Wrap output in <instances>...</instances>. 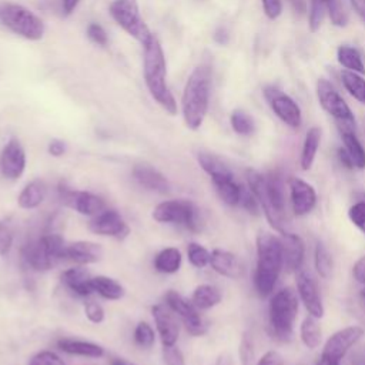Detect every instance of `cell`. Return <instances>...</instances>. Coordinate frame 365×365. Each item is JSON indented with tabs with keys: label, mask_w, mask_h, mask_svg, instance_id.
<instances>
[{
	"label": "cell",
	"mask_w": 365,
	"mask_h": 365,
	"mask_svg": "<svg viewBox=\"0 0 365 365\" xmlns=\"http://www.w3.org/2000/svg\"><path fill=\"white\" fill-rule=\"evenodd\" d=\"M247 184L257 197L261 211L271 227L279 234L287 232L282 222V214L285 211V184L281 174L272 171L268 175H262L257 170H247Z\"/></svg>",
	"instance_id": "6da1fadb"
},
{
	"label": "cell",
	"mask_w": 365,
	"mask_h": 365,
	"mask_svg": "<svg viewBox=\"0 0 365 365\" xmlns=\"http://www.w3.org/2000/svg\"><path fill=\"white\" fill-rule=\"evenodd\" d=\"M257 264L254 271V288L262 298L272 294L279 278L282 264L281 238L271 232L257 235Z\"/></svg>",
	"instance_id": "7a4b0ae2"
},
{
	"label": "cell",
	"mask_w": 365,
	"mask_h": 365,
	"mask_svg": "<svg viewBox=\"0 0 365 365\" xmlns=\"http://www.w3.org/2000/svg\"><path fill=\"white\" fill-rule=\"evenodd\" d=\"M144 81L151 97L171 115L177 114V101L167 86V64L163 47L154 36L144 44Z\"/></svg>",
	"instance_id": "3957f363"
},
{
	"label": "cell",
	"mask_w": 365,
	"mask_h": 365,
	"mask_svg": "<svg viewBox=\"0 0 365 365\" xmlns=\"http://www.w3.org/2000/svg\"><path fill=\"white\" fill-rule=\"evenodd\" d=\"M211 93V68L205 64H201L192 70L190 74L182 97H181V110L182 118L188 128L198 130L205 118Z\"/></svg>",
	"instance_id": "277c9868"
},
{
	"label": "cell",
	"mask_w": 365,
	"mask_h": 365,
	"mask_svg": "<svg viewBox=\"0 0 365 365\" xmlns=\"http://www.w3.org/2000/svg\"><path fill=\"white\" fill-rule=\"evenodd\" d=\"M299 308V297L291 288L277 291L268 307V329L272 338L288 342L294 336V325Z\"/></svg>",
	"instance_id": "5b68a950"
},
{
	"label": "cell",
	"mask_w": 365,
	"mask_h": 365,
	"mask_svg": "<svg viewBox=\"0 0 365 365\" xmlns=\"http://www.w3.org/2000/svg\"><path fill=\"white\" fill-rule=\"evenodd\" d=\"M0 23L27 40H40L44 34L43 20L17 3L0 1Z\"/></svg>",
	"instance_id": "8992f818"
},
{
	"label": "cell",
	"mask_w": 365,
	"mask_h": 365,
	"mask_svg": "<svg viewBox=\"0 0 365 365\" xmlns=\"http://www.w3.org/2000/svg\"><path fill=\"white\" fill-rule=\"evenodd\" d=\"M110 14L125 33L143 46L154 37L140 14L137 0H113L110 3Z\"/></svg>",
	"instance_id": "52a82bcc"
},
{
	"label": "cell",
	"mask_w": 365,
	"mask_h": 365,
	"mask_svg": "<svg viewBox=\"0 0 365 365\" xmlns=\"http://www.w3.org/2000/svg\"><path fill=\"white\" fill-rule=\"evenodd\" d=\"M153 218L158 222L184 225L194 232L201 230L200 211L195 204L187 200H168L160 202L153 211Z\"/></svg>",
	"instance_id": "ba28073f"
},
{
	"label": "cell",
	"mask_w": 365,
	"mask_h": 365,
	"mask_svg": "<svg viewBox=\"0 0 365 365\" xmlns=\"http://www.w3.org/2000/svg\"><path fill=\"white\" fill-rule=\"evenodd\" d=\"M317 97L321 107L336 121L339 130L355 131L354 113L328 80L319 78L317 81Z\"/></svg>",
	"instance_id": "9c48e42d"
},
{
	"label": "cell",
	"mask_w": 365,
	"mask_h": 365,
	"mask_svg": "<svg viewBox=\"0 0 365 365\" xmlns=\"http://www.w3.org/2000/svg\"><path fill=\"white\" fill-rule=\"evenodd\" d=\"M362 335L364 329L359 325H349L338 329L325 341L315 365H341L344 356L362 338Z\"/></svg>",
	"instance_id": "30bf717a"
},
{
	"label": "cell",
	"mask_w": 365,
	"mask_h": 365,
	"mask_svg": "<svg viewBox=\"0 0 365 365\" xmlns=\"http://www.w3.org/2000/svg\"><path fill=\"white\" fill-rule=\"evenodd\" d=\"M165 304L174 314H177L182 319L185 329L191 335L198 336L207 332V324L198 314V308L192 304V301L185 299L175 291H168L165 294Z\"/></svg>",
	"instance_id": "8fae6325"
},
{
	"label": "cell",
	"mask_w": 365,
	"mask_h": 365,
	"mask_svg": "<svg viewBox=\"0 0 365 365\" xmlns=\"http://www.w3.org/2000/svg\"><path fill=\"white\" fill-rule=\"evenodd\" d=\"M264 96L269 103L271 110L277 117L291 128H298L302 123L299 106L287 94L281 93L277 87L268 86L264 88Z\"/></svg>",
	"instance_id": "7c38bea8"
},
{
	"label": "cell",
	"mask_w": 365,
	"mask_h": 365,
	"mask_svg": "<svg viewBox=\"0 0 365 365\" xmlns=\"http://www.w3.org/2000/svg\"><path fill=\"white\" fill-rule=\"evenodd\" d=\"M297 294L309 315L318 319L324 317L325 308L318 285L315 279L305 271H298L297 274Z\"/></svg>",
	"instance_id": "4fadbf2b"
},
{
	"label": "cell",
	"mask_w": 365,
	"mask_h": 365,
	"mask_svg": "<svg viewBox=\"0 0 365 365\" xmlns=\"http://www.w3.org/2000/svg\"><path fill=\"white\" fill-rule=\"evenodd\" d=\"M58 192L61 202L74 208L83 215H97L104 211V201L88 191H76L60 185Z\"/></svg>",
	"instance_id": "5bb4252c"
},
{
	"label": "cell",
	"mask_w": 365,
	"mask_h": 365,
	"mask_svg": "<svg viewBox=\"0 0 365 365\" xmlns=\"http://www.w3.org/2000/svg\"><path fill=\"white\" fill-rule=\"evenodd\" d=\"M289 198L292 205V212L297 217H304L309 214L317 204L315 188L302 178L292 177L288 181Z\"/></svg>",
	"instance_id": "9a60e30c"
},
{
	"label": "cell",
	"mask_w": 365,
	"mask_h": 365,
	"mask_svg": "<svg viewBox=\"0 0 365 365\" xmlns=\"http://www.w3.org/2000/svg\"><path fill=\"white\" fill-rule=\"evenodd\" d=\"M26 168V153L19 140L10 138L0 154V173L7 180H17Z\"/></svg>",
	"instance_id": "2e32d148"
},
{
	"label": "cell",
	"mask_w": 365,
	"mask_h": 365,
	"mask_svg": "<svg viewBox=\"0 0 365 365\" xmlns=\"http://www.w3.org/2000/svg\"><path fill=\"white\" fill-rule=\"evenodd\" d=\"M88 228L94 234L114 237L117 240L125 238L130 232L127 222L114 210H106V211H101L100 214H97V217L90 221Z\"/></svg>",
	"instance_id": "e0dca14e"
},
{
	"label": "cell",
	"mask_w": 365,
	"mask_h": 365,
	"mask_svg": "<svg viewBox=\"0 0 365 365\" xmlns=\"http://www.w3.org/2000/svg\"><path fill=\"white\" fill-rule=\"evenodd\" d=\"M282 242V264L284 268L289 272L299 271L305 257V244L302 238L294 232L281 234Z\"/></svg>",
	"instance_id": "ac0fdd59"
},
{
	"label": "cell",
	"mask_w": 365,
	"mask_h": 365,
	"mask_svg": "<svg viewBox=\"0 0 365 365\" xmlns=\"http://www.w3.org/2000/svg\"><path fill=\"white\" fill-rule=\"evenodd\" d=\"M151 312H153L163 346L175 345L180 334V325L174 318V315L171 314V309L168 307L158 304L151 308Z\"/></svg>",
	"instance_id": "d6986e66"
},
{
	"label": "cell",
	"mask_w": 365,
	"mask_h": 365,
	"mask_svg": "<svg viewBox=\"0 0 365 365\" xmlns=\"http://www.w3.org/2000/svg\"><path fill=\"white\" fill-rule=\"evenodd\" d=\"M23 259L34 271H47L56 265V259L50 255L43 238L27 242L21 250Z\"/></svg>",
	"instance_id": "ffe728a7"
},
{
	"label": "cell",
	"mask_w": 365,
	"mask_h": 365,
	"mask_svg": "<svg viewBox=\"0 0 365 365\" xmlns=\"http://www.w3.org/2000/svg\"><path fill=\"white\" fill-rule=\"evenodd\" d=\"M210 265L211 268L218 272L222 277L237 279L242 275L244 268L238 257L230 251L225 250H214L210 257Z\"/></svg>",
	"instance_id": "44dd1931"
},
{
	"label": "cell",
	"mask_w": 365,
	"mask_h": 365,
	"mask_svg": "<svg viewBox=\"0 0 365 365\" xmlns=\"http://www.w3.org/2000/svg\"><path fill=\"white\" fill-rule=\"evenodd\" d=\"M133 175L140 185L150 191L165 194L170 191L168 180L154 167L148 164H137L133 168Z\"/></svg>",
	"instance_id": "7402d4cb"
},
{
	"label": "cell",
	"mask_w": 365,
	"mask_h": 365,
	"mask_svg": "<svg viewBox=\"0 0 365 365\" xmlns=\"http://www.w3.org/2000/svg\"><path fill=\"white\" fill-rule=\"evenodd\" d=\"M103 257L101 245L90 241H77L66 247V258L77 264H93Z\"/></svg>",
	"instance_id": "603a6c76"
},
{
	"label": "cell",
	"mask_w": 365,
	"mask_h": 365,
	"mask_svg": "<svg viewBox=\"0 0 365 365\" xmlns=\"http://www.w3.org/2000/svg\"><path fill=\"white\" fill-rule=\"evenodd\" d=\"M61 279L71 291H74L76 294H78L81 297H87L94 291L93 284H91L93 277L90 275V272L86 268L66 269L61 274Z\"/></svg>",
	"instance_id": "cb8c5ba5"
},
{
	"label": "cell",
	"mask_w": 365,
	"mask_h": 365,
	"mask_svg": "<svg viewBox=\"0 0 365 365\" xmlns=\"http://www.w3.org/2000/svg\"><path fill=\"white\" fill-rule=\"evenodd\" d=\"M211 181H212L215 191L222 202H225L227 205H238L240 204L242 187L235 181L234 174L222 175V177L214 178Z\"/></svg>",
	"instance_id": "d4e9b609"
},
{
	"label": "cell",
	"mask_w": 365,
	"mask_h": 365,
	"mask_svg": "<svg viewBox=\"0 0 365 365\" xmlns=\"http://www.w3.org/2000/svg\"><path fill=\"white\" fill-rule=\"evenodd\" d=\"M57 346L71 355H80V356H88V358H100L104 355V349L93 342L87 341H78V339H68L63 338L57 341Z\"/></svg>",
	"instance_id": "484cf974"
},
{
	"label": "cell",
	"mask_w": 365,
	"mask_h": 365,
	"mask_svg": "<svg viewBox=\"0 0 365 365\" xmlns=\"http://www.w3.org/2000/svg\"><path fill=\"white\" fill-rule=\"evenodd\" d=\"M319 143H321V128L311 127L305 134L302 150H301V157H299V165L304 171H308L312 167V164L315 161L317 151L319 148Z\"/></svg>",
	"instance_id": "4316f807"
},
{
	"label": "cell",
	"mask_w": 365,
	"mask_h": 365,
	"mask_svg": "<svg viewBox=\"0 0 365 365\" xmlns=\"http://www.w3.org/2000/svg\"><path fill=\"white\" fill-rule=\"evenodd\" d=\"M46 192H47V187L44 184V181L43 180H33L20 192V195L17 198L19 205L24 210L36 208L44 201Z\"/></svg>",
	"instance_id": "83f0119b"
},
{
	"label": "cell",
	"mask_w": 365,
	"mask_h": 365,
	"mask_svg": "<svg viewBox=\"0 0 365 365\" xmlns=\"http://www.w3.org/2000/svg\"><path fill=\"white\" fill-rule=\"evenodd\" d=\"M221 298L222 295L217 287L211 284H201L194 289L191 301L198 309H210L218 305L221 302Z\"/></svg>",
	"instance_id": "f1b7e54d"
},
{
	"label": "cell",
	"mask_w": 365,
	"mask_h": 365,
	"mask_svg": "<svg viewBox=\"0 0 365 365\" xmlns=\"http://www.w3.org/2000/svg\"><path fill=\"white\" fill-rule=\"evenodd\" d=\"M321 335H322V332H321V327L318 324V318L308 314L299 325L301 342L304 344L305 348L315 349L321 344Z\"/></svg>",
	"instance_id": "f546056e"
},
{
	"label": "cell",
	"mask_w": 365,
	"mask_h": 365,
	"mask_svg": "<svg viewBox=\"0 0 365 365\" xmlns=\"http://www.w3.org/2000/svg\"><path fill=\"white\" fill-rule=\"evenodd\" d=\"M345 150L352 158L354 167L358 170L365 168V148L352 130H339Z\"/></svg>",
	"instance_id": "4dcf8cb0"
},
{
	"label": "cell",
	"mask_w": 365,
	"mask_h": 365,
	"mask_svg": "<svg viewBox=\"0 0 365 365\" xmlns=\"http://www.w3.org/2000/svg\"><path fill=\"white\" fill-rule=\"evenodd\" d=\"M91 284H93V289L106 299H113V301L120 299L124 297V292H125L124 287L110 277H104V275L93 277Z\"/></svg>",
	"instance_id": "1f68e13d"
},
{
	"label": "cell",
	"mask_w": 365,
	"mask_h": 365,
	"mask_svg": "<svg viewBox=\"0 0 365 365\" xmlns=\"http://www.w3.org/2000/svg\"><path fill=\"white\" fill-rule=\"evenodd\" d=\"M181 252L177 248H164L154 258V267L157 271L164 274H173L180 269Z\"/></svg>",
	"instance_id": "d6a6232c"
},
{
	"label": "cell",
	"mask_w": 365,
	"mask_h": 365,
	"mask_svg": "<svg viewBox=\"0 0 365 365\" xmlns=\"http://www.w3.org/2000/svg\"><path fill=\"white\" fill-rule=\"evenodd\" d=\"M336 58H338V63L342 67H345V70H351V71H355L358 74L365 73V66H364V61H362V56L355 47L341 46L336 51Z\"/></svg>",
	"instance_id": "836d02e7"
},
{
	"label": "cell",
	"mask_w": 365,
	"mask_h": 365,
	"mask_svg": "<svg viewBox=\"0 0 365 365\" xmlns=\"http://www.w3.org/2000/svg\"><path fill=\"white\" fill-rule=\"evenodd\" d=\"M197 160L200 167L211 177V180L232 174V171L228 168V165L224 161H221L218 157L210 153H198Z\"/></svg>",
	"instance_id": "e575fe53"
},
{
	"label": "cell",
	"mask_w": 365,
	"mask_h": 365,
	"mask_svg": "<svg viewBox=\"0 0 365 365\" xmlns=\"http://www.w3.org/2000/svg\"><path fill=\"white\" fill-rule=\"evenodd\" d=\"M341 80L345 90L359 103L365 104V80L355 71L342 70Z\"/></svg>",
	"instance_id": "d590c367"
},
{
	"label": "cell",
	"mask_w": 365,
	"mask_h": 365,
	"mask_svg": "<svg viewBox=\"0 0 365 365\" xmlns=\"http://www.w3.org/2000/svg\"><path fill=\"white\" fill-rule=\"evenodd\" d=\"M314 265H315V271L317 274L327 279L331 277L332 272V255L329 254V251L327 250V247L322 242H318L315 245V251H314Z\"/></svg>",
	"instance_id": "8d00e7d4"
},
{
	"label": "cell",
	"mask_w": 365,
	"mask_h": 365,
	"mask_svg": "<svg viewBox=\"0 0 365 365\" xmlns=\"http://www.w3.org/2000/svg\"><path fill=\"white\" fill-rule=\"evenodd\" d=\"M230 123L232 130L240 135H250L254 133V128H255L252 117L242 110H234L231 113Z\"/></svg>",
	"instance_id": "74e56055"
},
{
	"label": "cell",
	"mask_w": 365,
	"mask_h": 365,
	"mask_svg": "<svg viewBox=\"0 0 365 365\" xmlns=\"http://www.w3.org/2000/svg\"><path fill=\"white\" fill-rule=\"evenodd\" d=\"M327 11H328V0H311V9H309L311 31H317L321 27Z\"/></svg>",
	"instance_id": "f35d334b"
},
{
	"label": "cell",
	"mask_w": 365,
	"mask_h": 365,
	"mask_svg": "<svg viewBox=\"0 0 365 365\" xmlns=\"http://www.w3.org/2000/svg\"><path fill=\"white\" fill-rule=\"evenodd\" d=\"M187 254H188V259H190L191 265H194L195 268H204L205 265L210 264L211 252H208L202 245H200L197 242L188 244Z\"/></svg>",
	"instance_id": "ab89813d"
},
{
	"label": "cell",
	"mask_w": 365,
	"mask_h": 365,
	"mask_svg": "<svg viewBox=\"0 0 365 365\" xmlns=\"http://www.w3.org/2000/svg\"><path fill=\"white\" fill-rule=\"evenodd\" d=\"M13 245V222L10 217L0 220V255H7Z\"/></svg>",
	"instance_id": "60d3db41"
},
{
	"label": "cell",
	"mask_w": 365,
	"mask_h": 365,
	"mask_svg": "<svg viewBox=\"0 0 365 365\" xmlns=\"http://www.w3.org/2000/svg\"><path fill=\"white\" fill-rule=\"evenodd\" d=\"M348 218L361 232L365 234V198L358 200L349 207Z\"/></svg>",
	"instance_id": "b9f144b4"
},
{
	"label": "cell",
	"mask_w": 365,
	"mask_h": 365,
	"mask_svg": "<svg viewBox=\"0 0 365 365\" xmlns=\"http://www.w3.org/2000/svg\"><path fill=\"white\" fill-rule=\"evenodd\" d=\"M328 13H329L332 24L339 26V27L346 26L348 13L344 7L342 0H328Z\"/></svg>",
	"instance_id": "7bdbcfd3"
},
{
	"label": "cell",
	"mask_w": 365,
	"mask_h": 365,
	"mask_svg": "<svg viewBox=\"0 0 365 365\" xmlns=\"http://www.w3.org/2000/svg\"><path fill=\"white\" fill-rule=\"evenodd\" d=\"M155 335L153 328L147 322H140L135 329H134V341L143 346V348H150L154 344Z\"/></svg>",
	"instance_id": "ee69618b"
},
{
	"label": "cell",
	"mask_w": 365,
	"mask_h": 365,
	"mask_svg": "<svg viewBox=\"0 0 365 365\" xmlns=\"http://www.w3.org/2000/svg\"><path fill=\"white\" fill-rule=\"evenodd\" d=\"M238 355L241 365H252L254 362V345L252 338L248 332H244L240 346H238Z\"/></svg>",
	"instance_id": "f6af8a7d"
},
{
	"label": "cell",
	"mask_w": 365,
	"mask_h": 365,
	"mask_svg": "<svg viewBox=\"0 0 365 365\" xmlns=\"http://www.w3.org/2000/svg\"><path fill=\"white\" fill-rule=\"evenodd\" d=\"M240 204L242 205V208H245V210H247L250 214H252V215H259V212H261L259 202H258L257 197L254 195V192H252L250 188H244V187H242Z\"/></svg>",
	"instance_id": "bcb514c9"
},
{
	"label": "cell",
	"mask_w": 365,
	"mask_h": 365,
	"mask_svg": "<svg viewBox=\"0 0 365 365\" xmlns=\"http://www.w3.org/2000/svg\"><path fill=\"white\" fill-rule=\"evenodd\" d=\"M29 365H64L63 359L51 351H41L31 356Z\"/></svg>",
	"instance_id": "7dc6e473"
},
{
	"label": "cell",
	"mask_w": 365,
	"mask_h": 365,
	"mask_svg": "<svg viewBox=\"0 0 365 365\" xmlns=\"http://www.w3.org/2000/svg\"><path fill=\"white\" fill-rule=\"evenodd\" d=\"M87 36L88 38L97 44V46H101V47H106L107 43H108V37H107V33L106 30L103 29V26H100L98 23H90L88 27H87Z\"/></svg>",
	"instance_id": "c3c4849f"
},
{
	"label": "cell",
	"mask_w": 365,
	"mask_h": 365,
	"mask_svg": "<svg viewBox=\"0 0 365 365\" xmlns=\"http://www.w3.org/2000/svg\"><path fill=\"white\" fill-rule=\"evenodd\" d=\"M163 359L165 365H185L184 355L175 345L163 346Z\"/></svg>",
	"instance_id": "681fc988"
},
{
	"label": "cell",
	"mask_w": 365,
	"mask_h": 365,
	"mask_svg": "<svg viewBox=\"0 0 365 365\" xmlns=\"http://www.w3.org/2000/svg\"><path fill=\"white\" fill-rule=\"evenodd\" d=\"M84 312L86 317L94 322V324H100L104 319V309L101 308V305L96 301H88L84 305Z\"/></svg>",
	"instance_id": "f907efd6"
},
{
	"label": "cell",
	"mask_w": 365,
	"mask_h": 365,
	"mask_svg": "<svg viewBox=\"0 0 365 365\" xmlns=\"http://www.w3.org/2000/svg\"><path fill=\"white\" fill-rule=\"evenodd\" d=\"M257 365H285V359L279 351L269 349L257 361Z\"/></svg>",
	"instance_id": "816d5d0a"
},
{
	"label": "cell",
	"mask_w": 365,
	"mask_h": 365,
	"mask_svg": "<svg viewBox=\"0 0 365 365\" xmlns=\"http://www.w3.org/2000/svg\"><path fill=\"white\" fill-rule=\"evenodd\" d=\"M264 13L268 19L274 20L282 13V1L281 0H261Z\"/></svg>",
	"instance_id": "f5cc1de1"
},
{
	"label": "cell",
	"mask_w": 365,
	"mask_h": 365,
	"mask_svg": "<svg viewBox=\"0 0 365 365\" xmlns=\"http://www.w3.org/2000/svg\"><path fill=\"white\" fill-rule=\"evenodd\" d=\"M352 275L354 278L365 287V254L354 264L352 267Z\"/></svg>",
	"instance_id": "db71d44e"
},
{
	"label": "cell",
	"mask_w": 365,
	"mask_h": 365,
	"mask_svg": "<svg viewBox=\"0 0 365 365\" xmlns=\"http://www.w3.org/2000/svg\"><path fill=\"white\" fill-rule=\"evenodd\" d=\"M48 153L54 157H60L66 153V144L61 140H51L48 144Z\"/></svg>",
	"instance_id": "11a10c76"
},
{
	"label": "cell",
	"mask_w": 365,
	"mask_h": 365,
	"mask_svg": "<svg viewBox=\"0 0 365 365\" xmlns=\"http://www.w3.org/2000/svg\"><path fill=\"white\" fill-rule=\"evenodd\" d=\"M336 155H338V160H339V163L345 167V168H348V170H352V168H355L354 167V163H352V158H351V155L348 154V151L345 150V147H341V148H338V151H336Z\"/></svg>",
	"instance_id": "9f6ffc18"
},
{
	"label": "cell",
	"mask_w": 365,
	"mask_h": 365,
	"mask_svg": "<svg viewBox=\"0 0 365 365\" xmlns=\"http://www.w3.org/2000/svg\"><path fill=\"white\" fill-rule=\"evenodd\" d=\"M215 365H235V364H234L232 356L228 352H222V354L218 355V358L215 361Z\"/></svg>",
	"instance_id": "6f0895ef"
},
{
	"label": "cell",
	"mask_w": 365,
	"mask_h": 365,
	"mask_svg": "<svg viewBox=\"0 0 365 365\" xmlns=\"http://www.w3.org/2000/svg\"><path fill=\"white\" fill-rule=\"evenodd\" d=\"M354 10L365 20V0H349Z\"/></svg>",
	"instance_id": "680465c9"
},
{
	"label": "cell",
	"mask_w": 365,
	"mask_h": 365,
	"mask_svg": "<svg viewBox=\"0 0 365 365\" xmlns=\"http://www.w3.org/2000/svg\"><path fill=\"white\" fill-rule=\"evenodd\" d=\"M78 1H80V0H61V6H63L64 13H66V14H71V13L76 10Z\"/></svg>",
	"instance_id": "91938a15"
},
{
	"label": "cell",
	"mask_w": 365,
	"mask_h": 365,
	"mask_svg": "<svg viewBox=\"0 0 365 365\" xmlns=\"http://www.w3.org/2000/svg\"><path fill=\"white\" fill-rule=\"evenodd\" d=\"M288 1L292 4V7L297 11H302L304 10V1L302 0H288Z\"/></svg>",
	"instance_id": "94428289"
},
{
	"label": "cell",
	"mask_w": 365,
	"mask_h": 365,
	"mask_svg": "<svg viewBox=\"0 0 365 365\" xmlns=\"http://www.w3.org/2000/svg\"><path fill=\"white\" fill-rule=\"evenodd\" d=\"M110 365H134V364H130L121 358H111L110 361Z\"/></svg>",
	"instance_id": "6125c7cd"
},
{
	"label": "cell",
	"mask_w": 365,
	"mask_h": 365,
	"mask_svg": "<svg viewBox=\"0 0 365 365\" xmlns=\"http://www.w3.org/2000/svg\"><path fill=\"white\" fill-rule=\"evenodd\" d=\"M361 297H362V298H364V299H365V288H364V289H362V291H361Z\"/></svg>",
	"instance_id": "be15d7a7"
}]
</instances>
